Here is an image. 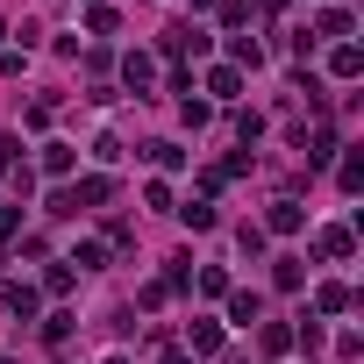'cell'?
Listing matches in <instances>:
<instances>
[{"mask_svg":"<svg viewBox=\"0 0 364 364\" xmlns=\"http://www.w3.org/2000/svg\"><path fill=\"white\" fill-rule=\"evenodd\" d=\"M264 229H279V236H293V229H300V200H272V215H264Z\"/></svg>","mask_w":364,"mask_h":364,"instance_id":"6da1fadb","label":"cell"},{"mask_svg":"<svg viewBox=\"0 0 364 364\" xmlns=\"http://www.w3.org/2000/svg\"><path fill=\"white\" fill-rule=\"evenodd\" d=\"M150 72H157V65H150V58H143V50H136V58H129V65H122V79H129V86H136V93H143V86H150Z\"/></svg>","mask_w":364,"mask_h":364,"instance_id":"7a4b0ae2","label":"cell"},{"mask_svg":"<svg viewBox=\"0 0 364 364\" xmlns=\"http://www.w3.org/2000/svg\"><path fill=\"white\" fill-rule=\"evenodd\" d=\"M229 314H236V321H257L264 300H257V293H229Z\"/></svg>","mask_w":364,"mask_h":364,"instance_id":"3957f363","label":"cell"},{"mask_svg":"<svg viewBox=\"0 0 364 364\" xmlns=\"http://www.w3.org/2000/svg\"><path fill=\"white\" fill-rule=\"evenodd\" d=\"M43 171H50V178H65V171H72V150H65V143H50V150H43Z\"/></svg>","mask_w":364,"mask_h":364,"instance_id":"277c9868","label":"cell"},{"mask_svg":"<svg viewBox=\"0 0 364 364\" xmlns=\"http://www.w3.org/2000/svg\"><path fill=\"white\" fill-rule=\"evenodd\" d=\"M321 257H350V229H321Z\"/></svg>","mask_w":364,"mask_h":364,"instance_id":"5b68a950","label":"cell"},{"mask_svg":"<svg viewBox=\"0 0 364 364\" xmlns=\"http://www.w3.org/2000/svg\"><path fill=\"white\" fill-rule=\"evenodd\" d=\"M314 307H321V314H343V307H350V293H343V286H321V293H314Z\"/></svg>","mask_w":364,"mask_h":364,"instance_id":"8992f818","label":"cell"},{"mask_svg":"<svg viewBox=\"0 0 364 364\" xmlns=\"http://www.w3.org/2000/svg\"><path fill=\"white\" fill-rule=\"evenodd\" d=\"M193 350H200V357H215V350H222V328H215V321H200V328H193Z\"/></svg>","mask_w":364,"mask_h":364,"instance_id":"52a82bcc","label":"cell"},{"mask_svg":"<svg viewBox=\"0 0 364 364\" xmlns=\"http://www.w3.org/2000/svg\"><path fill=\"white\" fill-rule=\"evenodd\" d=\"M178 215H186V229H215V208H208V200H193V208H178Z\"/></svg>","mask_w":364,"mask_h":364,"instance_id":"ba28073f","label":"cell"},{"mask_svg":"<svg viewBox=\"0 0 364 364\" xmlns=\"http://www.w3.org/2000/svg\"><path fill=\"white\" fill-rule=\"evenodd\" d=\"M236 86H243V79H236V72H229V65H222V72H208V93H222V100H229V93H236Z\"/></svg>","mask_w":364,"mask_h":364,"instance_id":"9c48e42d","label":"cell"},{"mask_svg":"<svg viewBox=\"0 0 364 364\" xmlns=\"http://www.w3.org/2000/svg\"><path fill=\"white\" fill-rule=\"evenodd\" d=\"M107 364H129V357H107Z\"/></svg>","mask_w":364,"mask_h":364,"instance_id":"30bf717a","label":"cell"}]
</instances>
